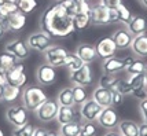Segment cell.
Returning <instances> with one entry per match:
<instances>
[{
  "mask_svg": "<svg viewBox=\"0 0 147 136\" xmlns=\"http://www.w3.org/2000/svg\"><path fill=\"white\" fill-rule=\"evenodd\" d=\"M95 48H96V52H98V57L102 58L103 61L114 57L115 52H117V47H115L111 36H106V37L100 39L96 43Z\"/></svg>",
  "mask_w": 147,
  "mask_h": 136,
  "instance_id": "cell-15",
  "label": "cell"
},
{
  "mask_svg": "<svg viewBox=\"0 0 147 136\" xmlns=\"http://www.w3.org/2000/svg\"><path fill=\"white\" fill-rule=\"evenodd\" d=\"M92 99L102 107H110L111 106V90L98 87L92 92Z\"/></svg>",
  "mask_w": 147,
  "mask_h": 136,
  "instance_id": "cell-22",
  "label": "cell"
},
{
  "mask_svg": "<svg viewBox=\"0 0 147 136\" xmlns=\"http://www.w3.org/2000/svg\"><path fill=\"white\" fill-rule=\"evenodd\" d=\"M22 98V104L25 106L29 111H36L48 99L45 91L41 87L37 85H28L21 94Z\"/></svg>",
  "mask_w": 147,
  "mask_h": 136,
  "instance_id": "cell-2",
  "label": "cell"
},
{
  "mask_svg": "<svg viewBox=\"0 0 147 136\" xmlns=\"http://www.w3.org/2000/svg\"><path fill=\"white\" fill-rule=\"evenodd\" d=\"M59 106H74L73 100V87H65L59 91L57 96Z\"/></svg>",
  "mask_w": 147,
  "mask_h": 136,
  "instance_id": "cell-28",
  "label": "cell"
},
{
  "mask_svg": "<svg viewBox=\"0 0 147 136\" xmlns=\"http://www.w3.org/2000/svg\"><path fill=\"white\" fill-rule=\"evenodd\" d=\"M19 95H21V88L19 87L6 84L4 85V90H3V99L1 100H4L7 103H13V102H15L19 98Z\"/></svg>",
  "mask_w": 147,
  "mask_h": 136,
  "instance_id": "cell-29",
  "label": "cell"
},
{
  "mask_svg": "<svg viewBox=\"0 0 147 136\" xmlns=\"http://www.w3.org/2000/svg\"><path fill=\"white\" fill-rule=\"evenodd\" d=\"M105 136H121L120 135V132H114V131H110V132H107Z\"/></svg>",
  "mask_w": 147,
  "mask_h": 136,
  "instance_id": "cell-47",
  "label": "cell"
},
{
  "mask_svg": "<svg viewBox=\"0 0 147 136\" xmlns=\"http://www.w3.org/2000/svg\"><path fill=\"white\" fill-rule=\"evenodd\" d=\"M50 136H63L61 132H50Z\"/></svg>",
  "mask_w": 147,
  "mask_h": 136,
  "instance_id": "cell-49",
  "label": "cell"
},
{
  "mask_svg": "<svg viewBox=\"0 0 147 136\" xmlns=\"http://www.w3.org/2000/svg\"><path fill=\"white\" fill-rule=\"evenodd\" d=\"M0 136H6L4 135V132H3V129H0Z\"/></svg>",
  "mask_w": 147,
  "mask_h": 136,
  "instance_id": "cell-53",
  "label": "cell"
},
{
  "mask_svg": "<svg viewBox=\"0 0 147 136\" xmlns=\"http://www.w3.org/2000/svg\"><path fill=\"white\" fill-rule=\"evenodd\" d=\"M102 110H103L102 106L99 103H96L95 100L91 98V99H87L80 106L78 113H80V117H81L83 121H94V123H96V120H98L99 114L102 113Z\"/></svg>",
  "mask_w": 147,
  "mask_h": 136,
  "instance_id": "cell-9",
  "label": "cell"
},
{
  "mask_svg": "<svg viewBox=\"0 0 147 136\" xmlns=\"http://www.w3.org/2000/svg\"><path fill=\"white\" fill-rule=\"evenodd\" d=\"M6 3H18V0H4Z\"/></svg>",
  "mask_w": 147,
  "mask_h": 136,
  "instance_id": "cell-52",
  "label": "cell"
},
{
  "mask_svg": "<svg viewBox=\"0 0 147 136\" xmlns=\"http://www.w3.org/2000/svg\"><path fill=\"white\" fill-rule=\"evenodd\" d=\"M76 54L78 55V58L83 61L84 63H92L96 58H98V52L94 44L90 43H81L77 45Z\"/></svg>",
  "mask_w": 147,
  "mask_h": 136,
  "instance_id": "cell-17",
  "label": "cell"
},
{
  "mask_svg": "<svg viewBox=\"0 0 147 136\" xmlns=\"http://www.w3.org/2000/svg\"><path fill=\"white\" fill-rule=\"evenodd\" d=\"M57 67L44 63V65L38 66L37 70H36V77L37 81L41 85H51L52 83H55L57 80Z\"/></svg>",
  "mask_w": 147,
  "mask_h": 136,
  "instance_id": "cell-16",
  "label": "cell"
},
{
  "mask_svg": "<svg viewBox=\"0 0 147 136\" xmlns=\"http://www.w3.org/2000/svg\"><path fill=\"white\" fill-rule=\"evenodd\" d=\"M144 69H146V62L142 58H138L131 62V65L125 69V71L128 73V76H134V74H142L144 73Z\"/></svg>",
  "mask_w": 147,
  "mask_h": 136,
  "instance_id": "cell-31",
  "label": "cell"
},
{
  "mask_svg": "<svg viewBox=\"0 0 147 136\" xmlns=\"http://www.w3.org/2000/svg\"><path fill=\"white\" fill-rule=\"evenodd\" d=\"M81 125H83V123H81L80 120H74V121H71V123L61 125L59 132L63 136H80Z\"/></svg>",
  "mask_w": 147,
  "mask_h": 136,
  "instance_id": "cell-26",
  "label": "cell"
},
{
  "mask_svg": "<svg viewBox=\"0 0 147 136\" xmlns=\"http://www.w3.org/2000/svg\"><path fill=\"white\" fill-rule=\"evenodd\" d=\"M139 1L142 3V6H143V7H146V8H147V0H139Z\"/></svg>",
  "mask_w": 147,
  "mask_h": 136,
  "instance_id": "cell-50",
  "label": "cell"
},
{
  "mask_svg": "<svg viewBox=\"0 0 147 136\" xmlns=\"http://www.w3.org/2000/svg\"><path fill=\"white\" fill-rule=\"evenodd\" d=\"M18 3H4L0 6V25H3L7 29L8 26V18L10 15L18 11Z\"/></svg>",
  "mask_w": 147,
  "mask_h": 136,
  "instance_id": "cell-25",
  "label": "cell"
},
{
  "mask_svg": "<svg viewBox=\"0 0 147 136\" xmlns=\"http://www.w3.org/2000/svg\"><path fill=\"white\" fill-rule=\"evenodd\" d=\"M33 132H34V127L30 123H26L25 125L15 128L13 136H33Z\"/></svg>",
  "mask_w": 147,
  "mask_h": 136,
  "instance_id": "cell-37",
  "label": "cell"
},
{
  "mask_svg": "<svg viewBox=\"0 0 147 136\" xmlns=\"http://www.w3.org/2000/svg\"><path fill=\"white\" fill-rule=\"evenodd\" d=\"M114 14H115V17H117V21L118 22H122L124 25H128L129 24V21L132 20V13L129 11V8L125 4H120V6H117L114 8Z\"/></svg>",
  "mask_w": 147,
  "mask_h": 136,
  "instance_id": "cell-30",
  "label": "cell"
},
{
  "mask_svg": "<svg viewBox=\"0 0 147 136\" xmlns=\"http://www.w3.org/2000/svg\"><path fill=\"white\" fill-rule=\"evenodd\" d=\"M134 61V57H125V58H118V57H111L109 59H105L102 63V70L106 74H117L118 71L125 70L131 62Z\"/></svg>",
  "mask_w": 147,
  "mask_h": 136,
  "instance_id": "cell-7",
  "label": "cell"
},
{
  "mask_svg": "<svg viewBox=\"0 0 147 136\" xmlns=\"http://www.w3.org/2000/svg\"><path fill=\"white\" fill-rule=\"evenodd\" d=\"M114 90H117L118 92H121L122 95H131V94H132V88H131V85H129L128 78H118Z\"/></svg>",
  "mask_w": 147,
  "mask_h": 136,
  "instance_id": "cell-40",
  "label": "cell"
},
{
  "mask_svg": "<svg viewBox=\"0 0 147 136\" xmlns=\"http://www.w3.org/2000/svg\"><path fill=\"white\" fill-rule=\"evenodd\" d=\"M117 128L121 136H139V124L134 120H121Z\"/></svg>",
  "mask_w": 147,
  "mask_h": 136,
  "instance_id": "cell-23",
  "label": "cell"
},
{
  "mask_svg": "<svg viewBox=\"0 0 147 136\" xmlns=\"http://www.w3.org/2000/svg\"><path fill=\"white\" fill-rule=\"evenodd\" d=\"M127 29L132 36L143 34V33L147 32V20L144 17H140V15H134L132 20L129 21V24L127 25Z\"/></svg>",
  "mask_w": 147,
  "mask_h": 136,
  "instance_id": "cell-20",
  "label": "cell"
},
{
  "mask_svg": "<svg viewBox=\"0 0 147 136\" xmlns=\"http://www.w3.org/2000/svg\"><path fill=\"white\" fill-rule=\"evenodd\" d=\"M37 7V0H18V8L24 14H32Z\"/></svg>",
  "mask_w": 147,
  "mask_h": 136,
  "instance_id": "cell-36",
  "label": "cell"
},
{
  "mask_svg": "<svg viewBox=\"0 0 147 136\" xmlns=\"http://www.w3.org/2000/svg\"><path fill=\"white\" fill-rule=\"evenodd\" d=\"M87 99H88V95H87L85 87L74 85V87H73V100H74V104H76V106H81Z\"/></svg>",
  "mask_w": 147,
  "mask_h": 136,
  "instance_id": "cell-32",
  "label": "cell"
},
{
  "mask_svg": "<svg viewBox=\"0 0 147 136\" xmlns=\"http://www.w3.org/2000/svg\"><path fill=\"white\" fill-rule=\"evenodd\" d=\"M58 110H59V103L57 99H47L34 113L41 123H51L57 120Z\"/></svg>",
  "mask_w": 147,
  "mask_h": 136,
  "instance_id": "cell-6",
  "label": "cell"
},
{
  "mask_svg": "<svg viewBox=\"0 0 147 136\" xmlns=\"http://www.w3.org/2000/svg\"><path fill=\"white\" fill-rule=\"evenodd\" d=\"M33 136H50V131L45 129V128H34V132H33Z\"/></svg>",
  "mask_w": 147,
  "mask_h": 136,
  "instance_id": "cell-44",
  "label": "cell"
},
{
  "mask_svg": "<svg viewBox=\"0 0 147 136\" xmlns=\"http://www.w3.org/2000/svg\"><path fill=\"white\" fill-rule=\"evenodd\" d=\"M129 85L132 88V96L138 98V99H144L147 98V83L144 74H134V76H128Z\"/></svg>",
  "mask_w": 147,
  "mask_h": 136,
  "instance_id": "cell-14",
  "label": "cell"
},
{
  "mask_svg": "<svg viewBox=\"0 0 147 136\" xmlns=\"http://www.w3.org/2000/svg\"><path fill=\"white\" fill-rule=\"evenodd\" d=\"M4 51L13 54L18 61H25L29 58V54H30V48L25 40L22 39H14L11 41H8L4 47Z\"/></svg>",
  "mask_w": 147,
  "mask_h": 136,
  "instance_id": "cell-10",
  "label": "cell"
},
{
  "mask_svg": "<svg viewBox=\"0 0 147 136\" xmlns=\"http://www.w3.org/2000/svg\"><path fill=\"white\" fill-rule=\"evenodd\" d=\"M111 39L114 41L117 50H127V48L131 47L134 36L128 32V29H117L111 34Z\"/></svg>",
  "mask_w": 147,
  "mask_h": 136,
  "instance_id": "cell-18",
  "label": "cell"
},
{
  "mask_svg": "<svg viewBox=\"0 0 147 136\" xmlns=\"http://www.w3.org/2000/svg\"><path fill=\"white\" fill-rule=\"evenodd\" d=\"M96 123L99 124L102 128H105V129L111 131L118 127L120 118H118V114H117V111L114 110V107L110 106V107H103L102 113L99 114Z\"/></svg>",
  "mask_w": 147,
  "mask_h": 136,
  "instance_id": "cell-12",
  "label": "cell"
},
{
  "mask_svg": "<svg viewBox=\"0 0 147 136\" xmlns=\"http://www.w3.org/2000/svg\"><path fill=\"white\" fill-rule=\"evenodd\" d=\"M125 95H122L121 92H118L117 90H111V106L113 107H120L124 103Z\"/></svg>",
  "mask_w": 147,
  "mask_h": 136,
  "instance_id": "cell-41",
  "label": "cell"
},
{
  "mask_svg": "<svg viewBox=\"0 0 147 136\" xmlns=\"http://www.w3.org/2000/svg\"><path fill=\"white\" fill-rule=\"evenodd\" d=\"M26 43H28L30 50H34V51H38V52H45L54 44L52 43V37L50 34H47L45 32H43V30L32 33L28 37Z\"/></svg>",
  "mask_w": 147,
  "mask_h": 136,
  "instance_id": "cell-8",
  "label": "cell"
},
{
  "mask_svg": "<svg viewBox=\"0 0 147 136\" xmlns=\"http://www.w3.org/2000/svg\"><path fill=\"white\" fill-rule=\"evenodd\" d=\"M41 30L51 37L63 39L76 32L73 24V15L67 13L59 3L47 7L40 17Z\"/></svg>",
  "mask_w": 147,
  "mask_h": 136,
  "instance_id": "cell-1",
  "label": "cell"
},
{
  "mask_svg": "<svg viewBox=\"0 0 147 136\" xmlns=\"http://www.w3.org/2000/svg\"><path fill=\"white\" fill-rule=\"evenodd\" d=\"M83 65H84V62L78 58L77 54H70V52H69V55H67V58H66V61H65L63 66H66V67L69 69V71H76V70H78Z\"/></svg>",
  "mask_w": 147,
  "mask_h": 136,
  "instance_id": "cell-34",
  "label": "cell"
},
{
  "mask_svg": "<svg viewBox=\"0 0 147 136\" xmlns=\"http://www.w3.org/2000/svg\"><path fill=\"white\" fill-rule=\"evenodd\" d=\"M6 118L14 128H18L29 123V110L24 104H13L6 110Z\"/></svg>",
  "mask_w": 147,
  "mask_h": 136,
  "instance_id": "cell-4",
  "label": "cell"
},
{
  "mask_svg": "<svg viewBox=\"0 0 147 136\" xmlns=\"http://www.w3.org/2000/svg\"><path fill=\"white\" fill-rule=\"evenodd\" d=\"M70 81L74 85H81V87H90L94 81L92 76V69L90 63H84L78 70L70 71Z\"/></svg>",
  "mask_w": 147,
  "mask_h": 136,
  "instance_id": "cell-11",
  "label": "cell"
},
{
  "mask_svg": "<svg viewBox=\"0 0 147 136\" xmlns=\"http://www.w3.org/2000/svg\"><path fill=\"white\" fill-rule=\"evenodd\" d=\"M74 120H77V111L74 110L73 106H59L57 116V121L59 123V125L71 123Z\"/></svg>",
  "mask_w": 147,
  "mask_h": 136,
  "instance_id": "cell-24",
  "label": "cell"
},
{
  "mask_svg": "<svg viewBox=\"0 0 147 136\" xmlns=\"http://www.w3.org/2000/svg\"><path fill=\"white\" fill-rule=\"evenodd\" d=\"M18 62V59L14 57L13 54H10V52H1L0 54V67L3 69V70H8L10 67H13L15 63Z\"/></svg>",
  "mask_w": 147,
  "mask_h": 136,
  "instance_id": "cell-35",
  "label": "cell"
},
{
  "mask_svg": "<svg viewBox=\"0 0 147 136\" xmlns=\"http://www.w3.org/2000/svg\"><path fill=\"white\" fill-rule=\"evenodd\" d=\"M73 24H74V30H76V32L85 30V29L91 25L90 13H77L76 15L73 17Z\"/></svg>",
  "mask_w": 147,
  "mask_h": 136,
  "instance_id": "cell-27",
  "label": "cell"
},
{
  "mask_svg": "<svg viewBox=\"0 0 147 136\" xmlns=\"http://www.w3.org/2000/svg\"><path fill=\"white\" fill-rule=\"evenodd\" d=\"M6 32H7L6 28H4L3 25H0V39H1V37H3L4 34H6Z\"/></svg>",
  "mask_w": 147,
  "mask_h": 136,
  "instance_id": "cell-46",
  "label": "cell"
},
{
  "mask_svg": "<svg viewBox=\"0 0 147 136\" xmlns=\"http://www.w3.org/2000/svg\"><path fill=\"white\" fill-rule=\"evenodd\" d=\"M139 110H140L142 118H143V123L147 124V98L142 99L139 102Z\"/></svg>",
  "mask_w": 147,
  "mask_h": 136,
  "instance_id": "cell-42",
  "label": "cell"
},
{
  "mask_svg": "<svg viewBox=\"0 0 147 136\" xmlns=\"http://www.w3.org/2000/svg\"><path fill=\"white\" fill-rule=\"evenodd\" d=\"M59 4L63 7L65 10L70 15H76L77 11H78V0H61Z\"/></svg>",
  "mask_w": 147,
  "mask_h": 136,
  "instance_id": "cell-38",
  "label": "cell"
},
{
  "mask_svg": "<svg viewBox=\"0 0 147 136\" xmlns=\"http://www.w3.org/2000/svg\"><path fill=\"white\" fill-rule=\"evenodd\" d=\"M80 136H96V124L94 121H85V123H83Z\"/></svg>",
  "mask_w": 147,
  "mask_h": 136,
  "instance_id": "cell-39",
  "label": "cell"
},
{
  "mask_svg": "<svg viewBox=\"0 0 147 136\" xmlns=\"http://www.w3.org/2000/svg\"><path fill=\"white\" fill-rule=\"evenodd\" d=\"M99 3L102 4V6L107 7V8H111V10H114L117 6H120L122 3V0H99Z\"/></svg>",
  "mask_w": 147,
  "mask_h": 136,
  "instance_id": "cell-43",
  "label": "cell"
},
{
  "mask_svg": "<svg viewBox=\"0 0 147 136\" xmlns=\"http://www.w3.org/2000/svg\"><path fill=\"white\" fill-rule=\"evenodd\" d=\"M117 81H118V77L115 74H106V73H103V76L99 78L98 87L107 88V90H114Z\"/></svg>",
  "mask_w": 147,
  "mask_h": 136,
  "instance_id": "cell-33",
  "label": "cell"
},
{
  "mask_svg": "<svg viewBox=\"0 0 147 136\" xmlns=\"http://www.w3.org/2000/svg\"><path fill=\"white\" fill-rule=\"evenodd\" d=\"M3 90H4V85L0 84V100L3 99Z\"/></svg>",
  "mask_w": 147,
  "mask_h": 136,
  "instance_id": "cell-48",
  "label": "cell"
},
{
  "mask_svg": "<svg viewBox=\"0 0 147 136\" xmlns=\"http://www.w3.org/2000/svg\"><path fill=\"white\" fill-rule=\"evenodd\" d=\"M26 25V14H24L22 11H15L14 14L10 15L8 18V26H7V30H11V32H19L22 30Z\"/></svg>",
  "mask_w": 147,
  "mask_h": 136,
  "instance_id": "cell-21",
  "label": "cell"
},
{
  "mask_svg": "<svg viewBox=\"0 0 147 136\" xmlns=\"http://www.w3.org/2000/svg\"><path fill=\"white\" fill-rule=\"evenodd\" d=\"M132 52L139 58H144L147 57V34H139V36H134L131 47H129Z\"/></svg>",
  "mask_w": 147,
  "mask_h": 136,
  "instance_id": "cell-19",
  "label": "cell"
},
{
  "mask_svg": "<svg viewBox=\"0 0 147 136\" xmlns=\"http://www.w3.org/2000/svg\"><path fill=\"white\" fill-rule=\"evenodd\" d=\"M90 18H91V25H96V26H105L109 25V24L118 22L114 14V10L102 6L100 3H98L95 6H91Z\"/></svg>",
  "mask_w": 147,
  "mask_h": 136,
  "instance_id": "cell-3",
  "label": "cell"
},
{
  "mask_svg": "<svg viewBox=\"0 0 147 136\" xmlns=\"http://www.w3.org/2000/svg\"><path fill=\"white\" fill-rule=\"evenodd\" d=\"M26 81H28V77H26L25 66L22 63L17 62L13 67H10L7 70V83L8 84L22 88L26 85Z\"/></svg>",
  "mask_w": 147,
  "mask_h": 136,
  "instance_id": "cell-13",
  "label": "cell"
},
{
  "mask_svg": "<svg viewBox=\"0 0 147 136\" xmlns=\"http://www.w3.org/2000/svg\"><path fill=\"white\" fill-rule=\"evenodd\" d=\"M4 3H6L4 0H0V6H1V4H4Z\"/></svg>",
  "mask_w": 147,
  "mask_h": 136,
  "instance_id": "cell-54",
  "label": "cell"
},
{
  "mask_svg": "<svg viewBox=\"0 0 147 136\" xmlns=\"http://www.w3.org/2000/svg\"><path fill=\"white\" fill-rule=\"evenodd\" d=\"M139 136H147V124L146 123L139 125Z\"/></svg>",
  "mask_w": 147,
  "mask_h": 136,
  "instance_id": "cell-45",
  "label": "cell"
},
{
  "mask_svg": "<svg viewBox=\"0 0 147 136\" xmlns=\"http://www.w3.org/2000/svg\"><path fill=\"white\" fill-rule=\"evenodd\" d=\"M143 74H144V78H146V83H147V63H146V69H144V73H143Z\"/></svg>",
  "mask_w": 147,
  "mask_h": 136,
  "instance_id": "cell-51",
  "label": "cell"
},
{
  "mask_svg": "<svg viewBox=\"0 0 147 136\" xmlns=\"http://www.w3.org/2000/svg\"><path fill=\"white\" fill-rule=\"evenodd\" d=\"M0 69H1V67H0Z\"/></svg>",
  "mask_w": 147,
  "mask_h": 136,
  "instance_id": "cell-55",
  "label": "cell"
},
{
  "mask_svg": "<svg viewBox=\"0 0 147 136\" xmlns=\"http://www.w3.org/2000/svg\"><path fill=\"white\" fill-rule=\"evenodd\" d=\"M69 55V51L58 44H52L47 51L44 52V59L45 63L54 66V67H61L65 65V61Z\"/></svg>",
  "mask_w": 147,
  "mask_h": 136,
  "instance_id": "cell-5",
  "label": "cell"
}]
</instances>
